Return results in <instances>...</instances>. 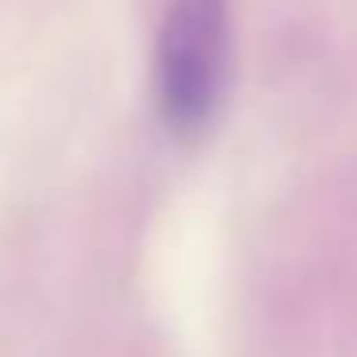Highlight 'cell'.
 <instances>
[{"mask_svg": "<svg viewBox=\"0 0 357 357\" xmlns=\"http://www.w3.org/2000/svg\"><path fill=\"white\" fill-rule=\"evenodd\" d=\"M227 0H169L158 35V104L173 131H196L223 93Z\"/></svg>", "mask_w": 357, "mask_h": 357, "instance_id": "1", "label": "cell"}]
</instances>
